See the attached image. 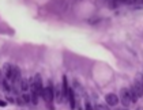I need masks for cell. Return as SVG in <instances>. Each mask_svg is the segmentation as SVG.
Wrapping results in <instances>:
<instances>
[{"instance_id":"cell-14","label":"cell","mask_w":143,"mask_h":110,"mask_svg":"<svg viewBox=\"0 0 143 110\" xmlns=\"http://www.w3.org/2000/svg\"><path fill=\"white\" fill-rule=\"evenodd\" d=\"M140 76H142V83H143V75H142V74H140Z\"/></svg>"},{"instance_id":"cell-9","label":"cell","mask_w":143,"mask_h":110,"mask_svg":"<svg viewBox=\"0 0 143 110\" xmlns=\"http://www.w3.org/2000/svg\"><path fill=\"white\" fill-rule=\"evenodd\" d=\"M22 98H23V101H25V103L31 102V95H29V94H26V93L22 95Z\"/></svg>"},{"instance_id":"cell-2","label":"cell","mask_w":143,"mask_h":110,"mask_svg":"<svg viewBox=\"0 0 143 110\" xmlns=\"http://www.w3.org/2000/svg\"><path fill=\"white\" fill-rule=\"evenodd\" d=\"M30 83L34 84L36 91L38 93V95H40V97H42V93H44V87H42V79H41V75H40V74H36V75H34V78H31Z\"/></svg>"},{"instance_id":"cell-8","label":"cell","mask_w":143,"mask_h":110,"mask_svg":"<svg viewBox=\"0 0 143 110\" xmlns=\"http://www.w3.org/2000/svg\"><path fill=\"white\" fill-rule=\"evenodd\" d=\"M19 87H21V90L23 93H26L27 91V88H29V84L25 79H21V82H19Z\"/></svg>"},{"instance_id":"cell-7","label":"cell","mask_w":143,"mask_h":110,"mask_svg":"<svg viewBox=\"0 0 143 110\" xmlns=\"http://www.w3.org/2000/svg\"><path fill=\"white\" fill-rule=\"evenodd\" d=\"M10 80L8 79H3V82H2V86H3V88H4V91H7V93H10L12 90V87H11V84L8 83Z\"/></svg>"},{"instance_id":"cell-13","label":"cell","mask_w":143,"mask_h":110,"mask_svg":"<svg viewBox=\"0 0 143 110\" xmlns=\"http://www.w3.org/2000/svg\"><path fill=\"white\" fill-rule=\"evenodd\" d=\"M7 101H10V102L12 103V102H14V98H11V97H7Z\"/></svg>"},{"instance_id":"cell-5","label":"cell","mask_w":143,"mask_h":110,"mask_svg":"<svg viewBox=\"0 0 143 110\" xmlns=\"http://www.w3.org/2000/svg\"><path fill=\"white\" fill-rule=\"evenodd\" d=\"M68 101H70V106L71 109H75L76 107V102H75V91L70 88V93H68Z\"/></svg>"},{"instance_id":"cell-4","label":"cell","mask_w":143,"mask_h":110,"mask_svg":"<svg viewBox=\"0 0 143 110\" xmlns=\"http://www.w3.org/2000/svg\"><path fill=\"white\" fill-rule=\"evenodd\" d=\"M105 101H106L108 106H116L119 103V97L116 94H108L106 97H105Z\"/></svg>"},{"instance_id":"cell-1","label":"cell","mask_w":143,"mask_h":110,"mask_svg":"<svg viewBox=\"0 0 143 110\" xmlns=\"http://www.w3.org/2000/svg\"><path fill=\"white\" fill-rule=\"evenodd\" d=\"M120 101L125 107H128L132 102V98H131V94H130V88H121L120 90Z\"/></svg>"},{"instance_id":"cell-12","label":"cell","mask_w":143,"mask_h":110,"mask_svg":"<svg viewBox=\"0 0 143 110\" xmlns=\"http://www.w3.org/2000/svg\"><path fill=\"white\" fill-rule=\"evenodd\" d=\"M6 105H7V102H6V101H0V106H2V107H4Z\"/></svg>"},{"instance_id":"cell-11","label":"cell","mask_w":143,"mask_h":110,"mask_svg":"<svg viewBox=\"0 0 143 110\" xmlns=\"http://www.w3.org/2000/svg\"><path fill=\"white\" fill-rule=\"evenodd\" d=\"M91 109H93V107L90 106V103H89V102H86V110H91Z\"/></svg>"},{"instance_id":"cell-10","label":"cell","mask_w":143,"mask_h":110,"mask_svg":"<svg viewBox=\"0 0 143 110\" xmlns=\"http://www.w3.org/2000/svg\"><path fill=\"white\" fill-rule=\"evenodd\" d=\"M94 109L95 110H109V106H105V105H97Z\"/></svg>"},{"instance_id":"cell-3","label":"cell","mask_w":143,"mask_h":110,"mask_svg":"<svg viewBox=\"0 0 143 110\" xmlns=\"http://www.w3.org/2000/svg\"><path fill=\"white\" fill-rule=\"evenodd\" d=\"M42 98H44L46 102H49V103L55 99V88H53V86H52V83H49V84H48L46 87L44 88Z\"/></svg>"},{"instance_id":"cell-6","label":"cell","mask_w":143,"mask_h":110,"mask_svg":"<svg viewBox=\"0 0 143 110\" xmlns=\"http://www.w3.org/2000/svg\"><path fill=\"white\" fill-rule=\"evenodd\" d=\"M55 99L57 102H61V99H63V90H60L59 86H55Z\"/></svg>"}]
</instances>
